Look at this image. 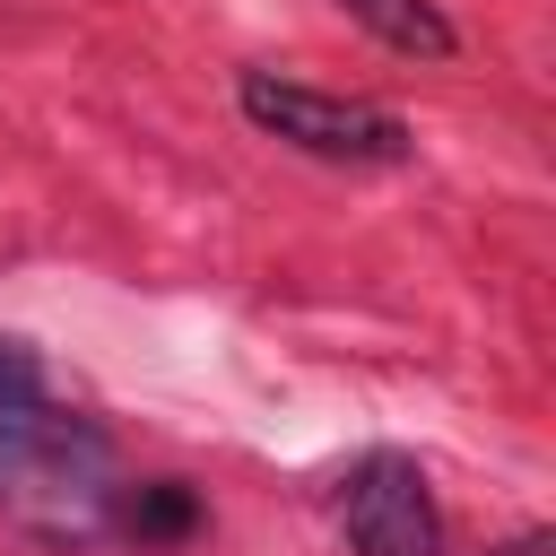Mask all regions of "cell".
Masks as SVG:
<instances>
[{"label":"cell","mask_w":556,"mask_h":556,"mask_svg":"<svg viewBox=\"0 0 556 556\" xmlns=\"http://www.w3.org/2000/svg\"><path fill=\"white\" fill-rule=\"evenodd\" d=\"M365 35H382L391 52H417V61H452V17L434 9V0H339Z\"/></svg>","instance_id":"277c9868"},{"label":"cell","mask_w":556,"mask_h":556,"mask_svg":"<svg viewBox=\"0 0 556 556\" xmlns=\"http://www.w3.org/2000/svg\"><path fill=\"white\" fill-rule=\"evenodd\" d=\"M113 495H122V478H113L104 426H87V417H43V426H35V452H26L17 486H9V504H17L43 539L78 547V539H96V530L113 521Z\"/></svg>","instance_id":"6da1fadb"},{"label":"cell","mask_w":556,"mask_h":556,"mask_svg":"<svg viewBox=\"0 0 556 556\" xmlns=\"http://www.w3.org/2000/svg\"><path fill=\"white\" fill-rule=\"evenodd\" d=\"M235 96H243V113H252L269 139H287V148H304V156H330V165H400V156H408V122L382 113V104L321 96V87L269 78V70H243Z\"/></svg>","instance_id":"7a4b0ae2"},{"label":"cell","mask_w":556,"mask_h":556,"mask_svg":"<svg viewBox=\"0 0 556 556\" xmlns=\"http://www.w3.org/2000/svg\"><path fill=\"white\" fill-rule=\"evenodd\" d=\"M113 521H122L139 547H174V539L200 530V495H191L182 478H148V486H122V495H113Z\"/></svg>","instance_id":"5b68a950"},{"label":"cell","mask_w":556,"mask_h":556,"mask_svg":"<svg viewBox=\"0 0 556 556\" xmlns=\"http://www.w3.org/2000/svg\"><path fill=\"white\" fill-rule=\"evenodd\" d=\"M35 426H43V400H0V495L17 486V469L35 452Z\"/></svg>","instance_id":"8992f818"},{"label":"cell","mask_w":556,"mask_h":556,"mask_svg":"<svg viewBox=\"0 0 556 556\" xmlns=\"http://www.w3.org/2000/svg\"><path fill=\"white\" fill-rule=\"evenodd\" d=\"M339 530L356 556H434L443 547V513L434 486L408 452H365L339 478Z\"/></svg>","instance_id":"3957f363"}]
</instances>
